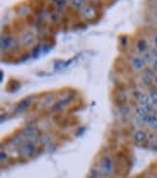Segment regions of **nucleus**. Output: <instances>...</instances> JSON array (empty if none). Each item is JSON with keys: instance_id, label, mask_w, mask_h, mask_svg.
Here are the masks:
<instances>
[{"instance_id": "nucleus-1", "label": "nucleus", "mask_w": 157, "mask_h": 178, "mask_svg": "<svg viewBox=\"0 0 157 178\" xmlns=\"http://www.w3.org/2000/svg\"><path fill=\"white\" fill-rule=\"evenodd\" d=\"M74 96H75L74 94L69 95L68 97L60 100L59 102H56L54 105H53L52 107H50V112H52V113H56V112H59V111H61L62 109H64L65 107H67L68 104L73 100Z\"/></svg>"}, {"instance_id": "nucleus-2", "label": "nucleus", "mask_w": 157, "mask_h": 178, "mask_svg": "<svg viewBox=\"0 0 157 178\" xmlns=\"http://www.w3.org/2000/svg\"><path fill=\"white\" fill-rule=\"evenodd\" d=\"M32 97H26L24 98L23 101H20L19 104H18V106L16 107V109H15L14 112L16 114H20V113H23V111H25L29 107H30L31 103H32Z\"/></svg>"}, {"instance_id": "nucleus-3", "label": "nucleus", "mask_w": 157, "mask_h": 178, "mask_svg": "<svg viewBox=\"0 0 157 178\" xmlns=\"http://www.w3.org/2000/svg\"><path fill=\"white\" fill-rule=\"evenodd\" d=\"M35 150H36L35 145L31 140H29L28 142L24 143L23 145H21V147L20 148V153L24 156H27V157H30V156L33 155L35 153Z\"/></svg>"}, {"instance_id": "nucleus-4", "label": "nucleus", "mask_w": 157, "mask_h": 178, "mask_svg": "<svg viewBox=\"0 0 157 178\" xmlns=\"http://www.w3.org/2000/svg\"><path fill=\"white\" fill-rule=\"evenodd\" d=\"M38 129L36 127H33V126H29V127L24 128L20 133V136H23V139H30L32 138H35L36 136L38 135Z\"/></svg>"}, {"instance_id": "nucleus-5", "label": "nucleus", "mask_w": 157, "mask_h": 178, "mask_svg": "<svg viewBox=\"0 0 157 178\" xmlns=\"http://www.w3.org/2000/svg\"><path fill=\"white\" fill-rule=\"evenodd\" d=\"M145 64H147V63L145 62L143 57L133 56L131 58V66H132L136 71H142L143 69H145Z\"/></svg>"}, {"instance_id": "nucleus-6", "label": "nucleus", "mask_w": 157, "mask_h": 178, "mask_svg": "<svg viewBox=\"0 0 157 178\" xmlns=\"http://www.w3.org/2000/svg\"><path fill=\"white\" fill-rule=\"evenodd\" d=\"M53 103H54V97H53V95L52 96H48V97H46L41 103H40L39 109H45L48 107L52 106Z\"/></svg>"}, {"instance_id": "nucleus-7", "label": "nucleus", "mask_w": 157, "mask_h": 178, "mask_svg": "<svg viewBox=\"0 0 157 178\" xmlns=\"http://www.w3.org/2000/svg\"><path fill=\"white\" fill-rule=\"evenodd\" d=\"M13 43L14 41L9 38V37H3L2 41H1V49L4 50H9V49H12L13 47Z\"/></svg>"}, {"instance_id": "nucleus-8", "label": "nucleus", "mask_w": 157, "mask_h": 178, "mask_svg": "<svg viewBox=\"0 0 157 178\" xmlns=\"http://www.w3.org/2000/svg\"><path fill=\"white\" fill-rule=\"evenodd\" d=\"M152 79H153V74L149 71V70H147L145 72H144L143 76H142V80L145 84H150L152 82Z\"/></svg>"}, {"instance_id": "nucleus-9", "label": "nucleus", "mask_w": 157, "mask_h": 178, "mask_svg": "<svg viewBox=\"0 0 157 178\" xmlns=\"http://www.w3.org/2000/svg\"><path fill=\"white\" fill-rule=\"evenodd\" d=\"M101 168L105 172H110V171H111L112 169V163L111 161V159L105 158L103 160V162H102V164H101Z\"/></svg>"}, {"instance_id": "nucleus-10", "label": "nucleus", "mask_w": 157, "mask_h": 178, "mask_svg": "<svg viewBox=\"0 0 157 178\" xmlns=\"http://www.w3.org/2000/svg\"><path fill=\"white\" fill-rule=\"evenodd\" d=\"M145 139H147V134L142 130H139L134 134V139L136 142H143Z\"/></svg>"}, {"instance_id": "nucleus-11", "label": "nucleus", "mask_w": 157, "mask_h": 178, "mask_svg": "<svg viewBox=\"0 0 157 178\" xmlns=\"http://www.w3.org/2000/svg\"><path fill=\"white\" fill-rule=\"evenodd\" d=\"M119 113L122 117H127L131 114V107L128 105H124L122 104L119 107Z\"/></svg>"}, {"instance_id": "nucleus-12", "label": "nucleus", "mask_w": 157, "mask_h": 178, "mask_svg": "<svg viewBox=\"0 0 157 178\" xmlns=\"http://www.w3.org/2000/svg\"><path fill=\"white\" fill-rule=\"evenodd\" d=\"M138 101L142 106H145V105H148V104L151 103L150 98H149V94H145V93H142L140 97H139Z\"/></svg>"}, {"instance_id": "nucleus-13", "label": "nucleus", "mask_w": 157, "mask_h": 178, "mask_svg": "<svg viewBox=\"0 0 157 178\" xmlns=\"http://www.w3.org/2000/svg\"><path fill=\"white\" fill-rule=\"evenodd\" d=\"M34 40V35L32 33H27V34H24L21 38V44L26 46V44H29L32 41Z\"/></svg>"}, {"instance_id": "nucleus-14", "label": "nucleus", "mask_w": 157, "mask_h": 178, "mask_svg": "<svg viewBox=\"0 0 157 178\" xmlns=\"http://www.w3.org/2000/svg\"><path fill=\"white\" fill-rule=\"evenodd\" d=\"M137 49H138L139 53H145V50H147V49H148V44H147V42H145V41H144V40L139 41L138 44H137Z\"/></svg>"}, {"instance_id": "nucleus-15", "label": "nucleus", "mask_w": 157, "mask_h": 178, "mask_svg": "<svg viewBox=\"0 0 157 178\" xmlns=\"http://www.w3.org/2000/svg\"><path fill=\"white\" fill-rule=\"evenodd\" d=\"M135 111H136V113L138 114L139 117H144V116L147 115V114H148V111H147V109H145V107L142 106V105L138 106V107H136V109H135Z\"/></svg>"}, {"instance_id": "nucleus-16", "label": "nucleus", "mask_w": 157, "mask_h": 178, "mask_svg": "<svg viewBox=\"0 0 157 178\" xmlns=\"http://www.w3.org/2000/svg\"><path fill=\"white\" fill-rule=\"evenodd\" d=\"M147 124L149 125L152 129L157 130V117L156 116H152V115H149L148 117V120L147 122Z\"/></svg>"}, {"instance_id": "nucleus-17", "label": "nucleus", "mask_w": 157, "mask_h": 178, "mask_svg": "<svg viewBox=\"0 0 157 178\" xmlns=\"http://www.w3.org/2000/svg\"><path fill=\"white\" fill-rule=\"evenodd\" d=\"M143 59L145 60V63H150L151 61H154V59H153L150 51H145V53L143 54Z\"/></svg>"}, {"instance_id": "nucleus-18", "label": "nucleus", "mask_w": 157, "mask_h": 178, "mask_svg": "<svg viewBox=\"0 0 157 178\" xmlns=\"http://www.w3.org/2000/svg\"><path fill=\"white\" fill-rule=\"evenodd\" d=\"M134 124L137 128H142L145 123L144 122V120L142 119V117H136L134 118Z\"/></svg>"}, {"instance_id": "nucleus-19", "label": "nucleus", "mask_w": 157, "mask_h": 178, "mask_svg": "<svg viewBox=\"0 0 157 178\" xmlns=\"http://www.w3.org/2000/svg\"><path fill=\"white\" fill-rule=\"evenodd\" d=\"M149 98H150V102L153 105H157V91H151L149 93Z\"/></svg>"}, {"instance_id": "nucleus-20", "label": "nucleus", "mask_w": 157, "mask_h": 178, "mask_svg": "<svg viewBox=\"0 0 157 178\" xmlns=\"http://www.w3.org/2000/svg\"><path fill=\"white\" fill-rule=\"evenodd\" d=\"M144 107H145V109H147L148 114H150V113L153 112V111H154V105H153V104H151V103H149V104H148V105H145Z\"/></svg>"}, {"instance_id": "nucleus-21", "label": "nucleus", "mask_w": 157, "mask_h": 178, "mask_svg": "<svg viewBox=\"0 0 157 178\" xmlns=\"http://www.w3.org/2000/svg\"><path fill=\"white\" fill-rule=\"evenodd\" d=\"M39 140H40V142H41L42 144H47V143L50 142V138L48 136H42Z\"/></svg>"}, {"instance_id": "nucleus-22", "label": "nucleus", "mask_w": 157, "mask_h": 178, "mask_svg": "<svg viewBox=\"0 0 157 178\" xmlns=\"http://www.w3.org/2000/svg\"><path fill=\"white\" fill-rule=\"evenodd\" d=\"M39 53H40V47H35V49L33 50V53H32V54H33V57H38Z\"/></svg>"}, {"instance_id": "nucleus-23", "label": "nucleus", "mask_w": 157, "mask_h": 178, "mask_svg": "<svg viewBox=\"0 0 157 178\" xmlns=\"http://www.w3.org/2000/svg\"><path fill=\"white\" fill-rule=\"evenodd\" d=\"M150 53H151V55H152V57H153V59H157V49H152L151 50H150Z\"/></svg>"}, {"instance_id": "nucleus-24", "label": "nucleus", "mask_w": 157, "mask_h": 178, "mask_svg": "<svg viewBox=\"0 0 157 178\" xmlns=\"http://www.w3.org/2000/svg\"><path fill=\"white\" fill-rule=\"evenodd\" d=\"M7 154L6 153H4V152H1V155H0V159H1V162L3 163L4 161H6L7 160Z\"/></svg>"}, {"instance_id": "nucleus-25", "label": "nucleus", "mask_w": 157, "mask_h": 178, "mask_svg": "<svg viewBox=\"0 0 157 178\" xmlns=\"http://www.w3.org/2000/svg\"><path fill=\"white\" fill-rule=\"evenodd\" d=\"M152 68H153V70H154V71H156V72H157V59H155V60L153 61Z\"/></svg>"}, {"instance_id": "nucleus-26", "label": "nucleus", "mask_w": 157, "mask_h": 178, "mask_svg": "<svg viewBox=\"0 0 157 178\" xmlns=\"http://www.w3.org/2000/svg\"><path fill=\"white\" fill-rule=\"evenodd\" d=\"M141 92H139V91H135L134 92V97L135 98H136V99H139V97H140V96H141Z\"/></svg>"}, {"instance_id": "nucleus-27", "label": "nucleus", "mask_w": 157, "mask_h": 178, "mask_svg": "<svg viewBox=\"0 0 157 178\" xmlns=\"http://www.w3.org/2000/svg\"><path fill=\"white\" fill-rule=\"evenodd\" d=\"M150 148H151V150H153V151H157V143H152Z\"/></svg>"}, {"instance_id": "nucleus-28", "label": "nucleus", "mask_w": 157, "mask_h": 178, "mask_svg": "<svg viewBox=\"0 0 157 178\" xmlns=\"http://www.w3.org/2000/svg\"><path fill=\"white\" fill-rule=\"evenodd\" d=\"M3 76H4V73H3V71H1V79H0L1 81H3Z\"/></svg>"}, {"instance_id": "nucleus-29", "label": "nucleus", "mask_w": 157, "mask_h": 178, "mask_svg": "<svg viewBox=\"0 0 157 178\" xmlns=\"http://www.w3.org/2000/svg\"><path fill=\"white\" fill-rule=\"evenodd\" d=\"M154 43H155V46L157 47V35L155 36V38H154Z\"/></svg>"}, {"instance_id": "nucleus-30", "label": "nucleus", "mask_w": 157, "mask_h": 178, "mask_svg": "<svg viewBox=\"0 0 157 178\" xmlns=\"http://www.w3.org/2000/svg\"><path fill=\"white\" fill-rule=\"evenodd\" d=\"M155 82H156V84H157V77H156V79H155Z\"/></svg>"}, {"instance_id": "nucleus-31", "label": "nucleus", "mask_w": 157, "mask_h": 178, "mask_svg": "<svg viewBox=\"0 0 157 178\" xmlns=\"http://www.w3.org/2000/svg\"><path fill=\"white\" fill-rule=\"evenodd\" d=\"M156 106H157V105H156Z\"/></svg>"}]
</instances>
